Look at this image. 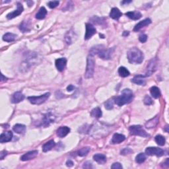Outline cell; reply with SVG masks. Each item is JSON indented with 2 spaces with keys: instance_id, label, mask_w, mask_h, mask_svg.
Returning a JSON list of instances; mask_svg holds the SVG:
<instances>
[{
  "instance_id": "1",
  "label": "cell",
  "mask_w": 169,
  "mask_h": 169,
  "mask_svg": "<svg viewBox=\"0 0 169 169\" xmlns=\"http://www.w3.org/2000/svg\"><path fill=\"white\" fill-rule=\"evenodd\" d=\"M133 99V94L132 91L129 89H125L122 91L121 95L114 98V101L116 104L120 106H122L124 104L131 103Z\"/></svg>"
},
{
  "instance_id": "2",
  "label": "cell",
  "mask_w": 169,
  "mask_h": 169,
  "mask_svg": "<svg viewBox=\"0 0 169 169\" xmlns=\"http://www.w3.org/2000/svg\"><path fill=\"white\" fill-rule=\"evenodd\" d=\"M128 59L131 64H139L143 61L144 55L139 49L134 47L128 52Z\"/></svg>"
},
{
  "instance_id": "3",
  "label": "cell",
  "mask_w": 169,
  "mask_h": 169,
  "mask_svg": "<svg viewBox=\"0 0 169 169\" xmlns=\"http://www.w3.org/2000/svg\"><path fill=\"white\" fill-rule=\"evenodd\" d=\"M95 62L94 58H93V56L89 55L87 57V69L85 74H84V77H85L86 79H89L93 77L95 71Z\"/></svg>"
},
{
  "instance_id": "4",
  "label": "cell",
  "mask_w": 169,
  "mask_h": 169,
  "mask_svg": "<svg viewBox=\"0 0 169 169\" xmlns=\"http://www.w3.org/2000/svg\"><path fill=\"white\" fill-rule=\"evenodd\" d=\"M130 134L133 135H138L143 137H146L149 136V134L147 133L145 130H143L141 126L139 125H134L130 127L129 128Z\"/></svg>"
},
{
  "instance_id": "5",
  "label": "cell",
  "mask_w": 169,
  "mask_h": 169,
  "mask_svg": "<svg viewBox=\"0 0 169 169\" xmlns=\"http://www.w3.org/2000/svg\"><path fill=\"white\" fill-rule=\"evenodd\" d=\"M50 96V93H46L45 94L41 95L39 97H28V100L32 104H41L44 103Z\"/></svg>"
},
{
  "instance_id": "6",
  "label": "cell",
  "mask_w": 169,
  "mask_h": 169,
  "mask_svg": "<svg viewBox=\"0 0 169 169\" xmlns=\"http://www.w3.org/2000/svg\"><path fill=\"white\" fill-rule=\"evenodd\" d=\"M157 60L156 58L152 59L149 62V63L148 64L147 66V70L145 77L150 76L154 73L157 70Z\"/></svg>"
},
{
  "instance_id": "7",
  "label": "cell",
  "mask_w": 169,
  "mask_h": 169,
  "mask_svg": "<svg viewBox=\"0 0 169 169\" xmlns=\"http://www.w3.org/2000/svg\"><path fill=\"white\" fill-rule=\"evenodd\" d=\"M145 153L147 155L153 156V155H156L158 157H161L164 155V151L161 148L158 147H147L145 149Z\"/></svg>"
},
{
  "instance_id": "8",
  "label": "cell",
  "mask_w": 169,
  "mask_h": 169,
  "mask_svg": "<svg viewBox=\"0 0 169 169\" xmlns=\"http://www.w3.org/2000/svg\"><path fill=\"white\" fill-rule=\"evenodd\" d=\"M114 48H109V49H105L101 51V52L99 53V56L101 57V58L103 59H110L112 58V54H114Z\"/></svg>"
},
{
  "instance_id": "9",
  "label": "cell",
  "mask_w": 169,
  "mask_h": 169,
  "mask_svg": "<svg viewBox=\"0 0 169 169\" xmlns=\"http://www.w3.org/2000/svg\"><path fill=\"white\" fill-rule=\"evenodd\" d=\"M96 28L91 23H86V33L84 35V39L88 40L91 39L95 33H96Z\"/></svg>"
},
{
  "instance_id": "10",
  "label": "cell",
  "mask_w": 169,
  "mask_h": 169,
  "mask_svg": "<svg viewBox=\"0 0 169 169\" xmlns=\"http://www.w3.org/2000/svg\"><path fill=\"white\" fill-rule=\"evenodd\" d=\"M23 10L24 9H23V5H22V4L18 3H17V9L14 11L13 12L9 13V14L7 15V18L8 19H12L13 18H15V17H16L21 15V13H23Z\"/></svg>"
},
{
  "instance_id": "11",
  "label": "cell",
  "mask_w": 169,
  "mask_h": 169,
  "mask_svg": "<svg viewBox=\"0 0 169 169\" xmlns=\"http://www.w3.org/2000/svg\"><path fill=\"white\" fill-rule=\"evenodd\" d=\"M55 116L50 112H48L44 116L43 120H42V125L44 126H48L51 123L54 122L55 120Z\"/></svg>"
},
{
  "instance_id": "12",
  "label": "cell",
  "mask_w": 169,
  "mask_h": 169,
  "mask_svg": "<svg viewBox=\"0 0 169 169\" xmlns=\"http://www.w3.org/2000/svg\"><path fill=\"white\" fill-rule=\"evenodd\" d=\"M38 155V151L37 150H34V151H28L25 154H24L23 156L21 157V160L23 161H29V160L33 159L34 158L36 157Z\"/></svg>"
},
{
  "instance_id": "13",
  "label": "cell",
  "mask_w": 169,
  "mask_h": 169,
  "mask_svg": "<svg viewBox=\"0 0 169 169\" xmlns=\"http://www.w3.org/2000/svg\"><path fill=\"white\" fill-rule=\"evenodd\" d=\"M67 64V59L64 57H61V58H58L55 60V66L57 69V70L59 72H62L64 70V69L66 68Z\"/></svg>"
},
{
  "instance_id": "14",
  "label": "cell",
  "mask_w": 169,
  "mask_h": 169,
  "mask_svg": "<svg viewBox=\"0 0 169 169\" xmlns=\"http://www.w3.org/2000/svg\"><path fill=\"white\" fill-rule=\"evenodd\" d=\"M13 133L11 131L5 132L1 133L0 135V142L1 143H5V142L10 141L12 139Z\"/></svg>"
},
{
  "instance_id": "15",
  "label": "cell",
  "mask_w": 169,
  "mask_h": 169,
  "mask_svg": "<svg viewBox=\"0 0 169 169\" xmlns=\"http://www.w3.org/2000/svg\"><path fill=\"white\" fill-rule=\"evenodd\" d=\"M24 99V96L21 92H16L13 95L11 98V102L13 103H19L20 102L23 101Z\"/></svg>"
},
{
  "instance_id": "16",
  "label": "cell",
  "mask_w": 169,
  "mask_h": 169,
  "mask_svg": "<svg viewBox=\"0 0 169 169\" xmlns=\"http://www.w3.org/2000/svg\"><path fill=\"white\" fill-rule=\"evenodd\" d=\"M159 116L157 115L156 116H155L153 118L149 120L145 123V127L147 128L148 129H151V128H153L156 126L158 123H159Z\"/></svg>"
},
{
  "instance_id": "17",
  "label": "cell",
  "mask_w": 169,
  "mask_h": 169,
  "mask_svg": "<svg viewBox=\"0 0 169 169\" xmlns=\"http://www.w3.org/2000/svg\"><path fill=\"white\" fill-rule=\"evenodd\" d=\"M70 132V129L67 126H62L57 129V135L59 137H64Z\"/></svg>"
},
{
  "instance_id": "18",
  "label": "cell",
  "mask_w": 169,
  "mask_h": 169,
  "mask_svg": "<svg viewBox=\"0 0 169 169\" xmlns=\"http://www.w3.org/2000/svg\"><path fill=\"white\" fill-rule=\"evenodd\" d=\"M151 23V20L149 18H147L143 20V21H140L139 23H137L135 26L134 27V31H138L141 28L143 27H145V26L149 25Z\"/></svg>"
},
{
  "instance_id": "19",
  "label": "cell",
  "mask_w": 169,
  "mask_h": 169,
  "mask_svg": "<svg viewBox=\"0 0 169 169\" xmlns=\"http://www.w3.org/2000/svg\"><path fill=\"white\" fill-rule=\"evenodd\" d=\"M126 139V137L124 135L120 133H114L112 139V143L116 144L120 143Z\"/></svg>"
},
{
  "instance_id": "20",
  "label": "cell",
  "mask_w": 169,
  "mask_h": 169,
  "mask_svg": "<svg viewBox=\"0 0 169 169\" xmlns=\"http://www.w3.org/2000/svg\"><path fill=\"white\" fill-rule=\"evenodd\" d=\"M144 77H145V75H137L134 77V78L132 79V81L133 83L139 84V85H145L146 83Z\"/></svg>"
},
{
  "instance_id": "21",
  "label": "cell",
  "mask_w": 169,
  "mask_h": 169,
  "mask_svg": "<svg viewBox=\"0 0 169 169\" xmlns=\"http://www.w3.org/2000/svg\"><path fill=\"white\" fill-rule=\"evenodd\" d=\"M122 15V12L118 8L114 7L111 9V11L110 13V17L112 19L118 20L120 18Z\"/></svg>"
},
{
  "instance_id": "22",
  "label": "cell",
  "mask_w": 169,
  "mask_h": 169,
  "mask_svg": "<svg viewBox=\"0 0 169 169\" xmlns=\"http://www.w3.org/2000/svg\"><path fill=\"white\" fill-rule=\"evenodd\" d=\"M104 46L103 45H97L95 46H93V47L91 48L90 50V55L93 56V55L96 54H99L102 50H104Z\"/></svg>"
},
{
  "instance_id": "23",
  "label": "cell",
  "mask_w": 169,
  "mask_h": 169,
  "mask_svg": "<svg viewBox=\"0 0 169 169\" xmlns=\"http://www.w3.org/2000/svg\"><path fill=\"white\" fill-rule=\"evenodd\" d=\"M126 16H128L129 18L133 20H137L141 18L142 15L139 11H130L126 13Z\"/></svg>"
},
{
  "instance_id": "24",
  "label": "cell",
  "mask_w": 169,
  "mask_h": 169,
  "mask_svg": "<svg viewBox=\"0 0 169 169\" xmlns=\"http://www.w3.org/2000/svg\"><path fill=\"white\" fill-rule=\"evenodd\" d=\"M93 159L99 164H104L106 162V157L103 154H96L93 156Z\"/></svg>"
},
{
  "instance_id": "25",
  "label": "cell",
  "mask_w": 169,
  "mask_h": 169,
  "mask_svg": "<svg viewBox=\"0 0 169 169\" xmlns=\"http://www.w3.org/2000/svg\"><path fill=\"white\" fill-rule=\"evenodd\" d=\"M55 145V142L53 140H50V141L46 142L45 144H44V145L42 146V150L44 152H47V151L52 149V148H54Z\"/></svg>"
},
{
  "instance_id": "26",
  "label": "cell",
  "mask_w": 169,
  "mask_h": 169,
  "mask_svg": "<svg viewBox=\"0 0 169 169\" xmlns=\"http://www.w3.org/2000/svg\"><path fill=\"white\" fill-rule=\"evenodd\" d=\"M150 93L152 97L155 99H158L161 97V91L156 86H153L150 89Z\"/></svg>"
},
{
  "instance_id": "27",
  "label": "cell",
  "mask_w": 169,
  "mask_h": 169,
  "mask_svg": "<svg viewBox=\"0 0 169 169\" xmlns=\"http://www.w3.org/2000/svg\"><path fill=\"white\" fill-rule=\"evenodd\" d=\"M47 15V11L44 7H42L40 9L39 12L36 14V18L37 19H43Z\"/></svg>"
},
{
  "instance_id": "28",
  "label": "cell",
  "mask_w": 169,
  "mask_h": 169,
  "mask_svg": "<svg viewBox=\"0 0 169 169\" xmlns=\"http://www.w3.org/2000/svg\"><path fill=\"white\" fill-rule=\"evenodd\" d=\"M13 130L14 132H15L17 133H23L24 132H25L26 130V127L24 125H23V124H17L16 125H15L13 126Z\"/></svg>"
},
{
  "instance_id": "29",
  "label": "cell",
  "mask_w": 169,
  "mask_h": 169,
  "mask_svg": "<svg viewBox=\"0 0 169 169\" xmlns=\"http://www.w3.org/2000/svg\"><path fill=\"white\" fill-rule=\"evenodd\" d=\"M17 35L15 34H13V33L7 32L3 35V40L4 41L9 42L15 41V39H16Z\"/></svg>"
},
{
  "instance_id": "30",
  "label": "cell",
  "mask_w": 169,
  "mask_h": 169,
  "mask_svg": "<svg viewBox=\"0 0 169 169\" xmlns=\"http://www.w3.org/2000/svg\"><path fill=\"white\" fill-rule=\"evenodd\" d=\"M19 28L23 32H28V31H29L30 30L29 22L26 21H23V23L20 24Z\"/></svg>"
},
{
  "instance_id": "31",
  "label": "cell",
  "mask_w": 169,
  "mask_h": 169,
  "mask_svg": "<svg viewBox=\"0 0 169 169\" xmlns=\"http://www.w3.org/2000/svg\"><path fill=\"white\" fill-rule=\"evenodd\" d=\"M91 114L93 118H101L102 116V114H103V113H102V111L101 110V108H99V107H97V108H95L94 109H93L92 111H91Z\"/></svg>"
},
{
  "instance_id": "32",
  "label": "cell",
  "mask_w": 169,
  "mask_h": 169,
  "mask_svg": "<svg viewBox=\"0 0 169 169\" xmlns=\"http://www.w3.org/2000/svg\"><path fill=\"white\" fill-rule=\"evenodd\" d=\"M118 73L120 76H121L122 77H126L129 76L130 74V72H129L128 69L126 68L125 67H120L118 69Z\"/></svg>"
},
{
  "instance_id": "33",
  "label": "cell",
  "mask_w": 169,
  "mask_h": 169,
  "mask_svg": "<svg viewBox=\"0 0 169 169\" xmlns=\"http://www.w3.org/2000/svg\"><path fill=\"white\" fill-rule=\"evenodd\" d=\"M145 160H146V156L145 153H139V154L137 155L136 157H135V161H136V163L139 164L143 163V162H145Z\"/></svg>"
},
{
  "instance_id": "34",
  "label": "cell",
  "mask_w": 169,
  "mask_h": 169,
  "mask_svg": "<svg viewBox=\"0 0 169 169\" xmlns=\"http://www.w3.org/2000/svg\"><path fill=\"white\" fill-rule=\"evenodd\" d=\"M155 141L157 142V143L159 145L163 146L165 144V138L161 135H157L156 137H155Z\"/></svg>"
},
{
  "instance_id": "35",
  "label": "cell",
  "mask_w": 169,
  "mask_h": 169,
  "mask_svg": "<svg viewBox=\"0 0 169 169\" xmlns=\"http://www.w3.org/2000/svg\"><path fill=\"white\" fill-rule=\"evenodd\" d=\"M90 147H83V148H81V149L79 151H78V155L80 157H84V156H86L88 154L89 152L90 151Z\"/></svg>"
},
{
  "instance_id": "36",
  "label": "cell",
  "mask_w": 169,
  "mask_h": 169,
  "mask_svg": "<svg viewBox=\"0 0 169 169\" xmlns=\"http://www.w3.org/2000/svg\"><path fill=\"white\" fill-rule=\"evenodd\" d=\"M114 99L108 100L105 103V104H104L106 109H107V110H112L113 107H114Z\"/></svg>"
},
{
  "instance_id": "37",
  "label": "cell",
  "mask_w": 169,
  "mask_h": 169,
  "mask_svg": "<svg viewBox=\"0 0 169 169\" xmlns=\"http://www.w3.org/2000/svg\"><path fill=\"white\" fill-rule=\"evenodd\" d=\"M59 2L58 1H51L48 2V5L49 6V7L50 8L53 9V8L56 7L59 5Z\"/></svg>"
},
{
  "instance_id": "38",
  "label": "cell",
  "mask_w": 169,
  "mask_h": 169,
  "mask_svg": "<svg viewBox=\"0 0 169 169\" xmlns=\"http://www.w3.org/2000/svg\"><path fill=\"white\" fill-rule=\"evenodd\" d=\"M144 103L146 105H151V104H153V101L152 99H151V97L148 95H146L145 97V99H144Z\"/></svg>"
},
{
  "instance_id": "39",
  "label": "cell",
  "mask_w": 169,
  "mask_h": 169,
  "mask_svg": "<svg viewBox=\"0 0 169 169\" xmlns=\"http://www.w3.org/2000/svg\"><path fill=\"white\" fill-rule=\"evenodd\" d=\"M132 152H133V151L131 149L125 148V149H124L122 151H121L120 154L122 155H127L128 154H130V153H132Z\"/></svg>"
},
{
  "instance_id": "40",
  "label": "cell",
  "mask_w": 169,
  "mask_h": 169,
  "mask_svg": "<svg viewBox=\"0 0 169 169\" xmlns=\"http://www.w3.org/2000/svg\"><path fill=\"white\" fill-rule=\"evenodd\" d=\"M111 168L112 169H122V166L120 163H114L111 166Z\"/></svg>"
},
{
  "instance_id": "41",
  "label": "cell",
  "mask_w": 169,
  "mask_h": 169,
  "mask_svg": "<svg viewBox=\"0 0 169 169\" xmlns=\"http://www.w3.org/2000/svg\"><path fill=\"white\" fill-rule=\"evenodd\" d=\"M139 41L142 42V43H143V42H145L147 41V36L146 34H141L140 35L139 37Z\"/></svg>"
},
{
  "instance_id": "42",
  "label": "cell",
  "mask_w": 169,
  "mask_h": 169,
  "mask_svg": "<svg viewBox=\"0 0 169 169\" xmlns=\"http://www.w3.org/2000/svg\"><path fill=\"white\" fill-rule=\"evenodd\" d=\"M92 163H91L89 161H87L85 163H84L83 166V168H92Z\"/></svg>"
},
{
  "instance_id": "43",
  "label": "cell",
  "mask_w": 169,
  "mask_h": 169,
  "mask_svg": "<svg viewBox=\"0 0 169 169\" xmlns=\"http://www.w3.org/2000/svg\"><path fill=\"white\" fill-rule=\"evenodd\" d=\"M7 155V151H2L1 153H0V157H1V159H3V158L5 157L6 155Z\"/></svg>"
},
{
  "instance_id": "44",
  "label": "cell",
  "mask_w": 169,
  "mask_h": 169,
  "mask_svg": "<svg viewBox=\"0 0 169 169\" xmlns=\"http://www.w3.org/2000/svg\"><path fill=\"white\" fill-rule=\"evenodd\" d=\"M75 89V87L73 85V84H70L68 87H67V90L68 91H72L73 90Z\"/></svg>"
},
{
  "instance_id": "45",
  "label": "cell",
  "mask_w": 169,
  "mask_h": 169,
  "mask_svg": "<svg viewBox=\"0 0 169 169\" xmlns=\"http://www.w3.org/2000/svg\"><path fill=\"white\" fill-rule=\"evenodd\" d=\"M66 165L69 166V167H72V166L73 165V161H71V160H68L66 163Z\"/></svg>"
},
{
  "instance_id": "46",
  "label": "cell",
  "mask_w": 169,
  "mask_h": 169,
  "mask_svg": "<svg viewBox=\"0 0 169 169\" xmlns=\"http://www.w3.org/2000/svg\"><path fill=\"white\" fill-rule=\"evenodd\" d=\"M129 34V32L128 31H124L123 33V36L124 37H127Z\"/></svg>"
},
{
  "instance_id": "47",
  "label": "cell",
  "mask_w": 169,
  "mask_h": 169,
  "mask_svg": "<svg viewBox=\"0 0 169 169\" xmlns=\"http://www.w3.org/2000/svg\"><path fill=\"white\" fill-rule=\"evenodd\" d=\"M7 78H5V79H4V76L3 74H1V81H7Z\"/></svg>"
},
{
  "instance_id": "48",
  "label": "cell",
  "mask_w": 169,
  "mask_h": 169,
  "mask_svg": "<svg viewBox=\"0 0 169 169\" xmlns=\"http://www.w3.org/2000/svg\"><path fill=\"white\" fill-rule=\"evenodd\" d=\"M132 2V1H124L122 2V4H124V3H131Z\"/></svg>"
},
{
  "instance_id": "49",
  "label": "cell",
  "mask_w": 169,
  "mask_h": 169,
  "mask_svg": "<svg viewBox=\"0 0 169 169\" xmlns=\"http://www.w3.org/2000/svg\"><path fill=\"white\" fill-rule=\"evenodd\" d=\"M168 126H166V129H164V130H166V132H168Z\"/></svg>"
}]
</instances>
